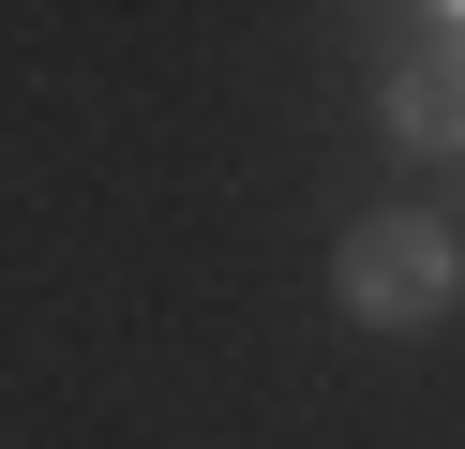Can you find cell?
I'll return each instance as SVG.
<instances>
[{"mask_svg": "<svg viewBox=\"0 0 465 449\" xmlns=\"http://www.w3.org/2000/svg\"><path fill=\"white\" fill-rule=\"evenodd\" d=\"M450 255H465V210H450Z\"/></svg>", "mask_w": 465, "mask_h": 449, "instance_id": "obj_3", "label": "cell"}, {"mask_svg": "<svg viewBox=\"0 0 465 449\" xmlns=\"http://www.w3.org/2000/svg\"><path fill=\"white\" fill-rule=\"evenodd\" d=\"M331 299H345L361 329H435V315L465 299V255H450V225H435V210H375V225H345Z\"/></svg>", "mask_w": 465, "mask_h": 449, "instance_id": "obj_1", "label": "cell"}, {"mask_svg": "<svg viewBox=\"0 0 465 449\" xmlns=\"http://www.w3.org/2000/svg\"><path fill=\"white\" fill-rule=\"evenodd\" d=\"M375 105H391V135L405 150H465V30L450 15H420L391 45V90H375Z\"/></svg>", "mask_w": 465, "mask_h": 449, "instance_id": "obj_2", "label": "cell"}]
</instances>
